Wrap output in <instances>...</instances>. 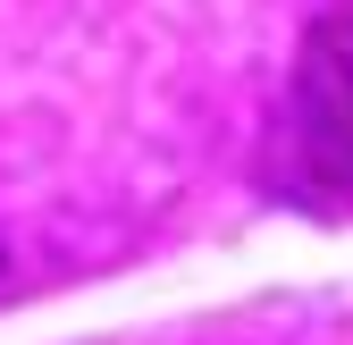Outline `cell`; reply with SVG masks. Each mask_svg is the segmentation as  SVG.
<instances>
[{"label":"cell","mask_w":353,"mask_h":345,"mask_svg":"<svg viewBox=\"0 0 353 345\" xmlns=\"http://www.w3.org/2000/svg\"><path fill=\"white\" fill-rule=\"evenodd\" d=\"M312 101H320L328 126H345V135H353V17L320 42V59H312Z\"/></svg>","instance_id":"obj_1"}]
</instances>
